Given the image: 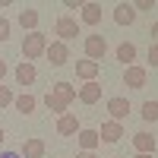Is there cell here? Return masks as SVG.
I'll return each mask as SVG.
<instances>
[{"instance_id": "6da1fadb", "label": "cell", "mask_w": 158, "mask_h": 158, "mask_svg": "<svg viewBox=\"0 0 158 158\" xmlns=\"http://www.w3.org/2000/svg\"><path fill=\"white\" fill-rule=\"evenodd\" d=\"M48 51V38H44V32H29L22 38V57H25V63H32V60H38Z\"/></svg>"}, {"instance_id": "7a4b0ae2", "label": "cell", "mask_w": 158, "mask_h": 158, "mask_svg": "<svg viewBox=\"0 0 158 158\" xmlns=\"http://www.w3.org/2000/svg\"><path fill=\"white\" fill-rule=\"evenodd\" d=\"M82 51H85V60H95V63H101V57L108 54V41H104V35H85Z\"/></svg>"}, {"instance_id": "3957f363", "label": "cell", "mask_w": 158, "mask_h": 158, "mask_svg": "<svg viewBox=\"0 0 158 158\" xmlns=\"http://www.w3.org/2000/svg\"><path fill=\"white\" fill-rule=\"evenodd\" d=\"M44 57H48V63L51 67H63V63L70 60V48H67V41H48V51H44Z\"/></svg>"}, {"instance_id": "277c9868", "label": "cell", "mask_w": 158, "mask_h": 158, "mask_svg": "<svg viewBox=\"0 0 158 158\" xmlns=\"http://www.w3.org/2000/svg\"><path fill=\"white\" fill-rule=\"evenodd\" d=\"M101 82H98V79H92V82H82V85H79L76 89V98L79 101H82V104H95V101H101Z\"/></svg>"}, {"instance_id": "5b68a950", "label": "cell", "mask_w": 158, "mask_h": 158, "mask_svg": "<svg viewBox=\"0 0 158 158\" xmlns=\"http://www.w3.org/2000/svg\"><path fill=\"white\" fill-rule=\"evenodd\" d=\"M146 79H149V73H146V67H139V63L123 70V85H130V89H146Z\"/></svg>"}, {"instance_id": "8992f818", "label": "cell", "mask_w": 158, "mask_h": 158, "mask_svg": "<svg viewBox=\"0 0 158 158\" xmlns=\"http://www.w3.org/2000/svg\"><path fill=\"white\" fill-rule=\"evenodd\" d=\"M130 111H133V108H130V101H127V98H120V95L108 98V114H111V120H117V123L127 120V114H130Z\"/></svg>"}, {"instance_id": "52a82bcc", "label": "cell", "mask_w": 158, "mask_h": 158, "mask_svg": "<svg viewBox=\"0 0 158 158\" xmlns=\"http://www.w3.org/2000/svg\"><path fill=\"white\" fill-rule=\"evenodd\" d=\"M54 32L60 35V41H70V38H76V35H79V22H76V19H70V16H60V19L54 22Z\"/></svg>"}, {"instance_id": "ba28073f", "label": "cell", "mask_w": 158, "mask_h": 158, "mask_svg": "<svg viewBox=\"0 0 158 158\" xmlns=\"http://www.w3.org/2000/svg\"><path fill=\"white\" fill-rule=\"evenodd\" d=\"M98 136H101V142H120V136H123V123H117V120H104L101 130H98Z\"/></svg>"}, {"instance_id": "9c48e42d", "label": "cell", "mask_w": 158, "mask_h": 158, "mask_svg": "<svg viewBox=\"0 0 158 158\" xmlns=\"http://www.w3.org/2000/svg\"><path fill=\"white\" fill-rule=\"evenodd\" d=\"M76 139H79V152H95V149H98V142H101L98 130H79Z\"/></svg>"}, {"instance_id": "30bf717a", "label": "cell", "mask_w": 158, "mask_h": 158, "mask_svg": "<svg viewBox=\"0 0 158 158\" xmlns=\"http://www.w3.org/2000/svg\"><path fill=\"white\" fill-rule=\"evenodd\" d=\"M98 73H101V63H95V60H79V63H76V76L82 79V82L98 79Z\"/></svg>"}, {"instance_id": "8fae6325", "label": "cell", "mask_w": 158, "mask_h": 158, "mask_svg": "<svg viewBox=\"0 0 158 158\" xmlns=\"http://www.w3.org/2000/svg\"><path fill=\"white\" fill-rule=\"evenodd\" d=\"M114 22H117V25H133V22H136L133 3H117V6H114Z\"/></svg>"}, {"instance_id": "7c38bea8", "label": "cell", "mask_w": 158, "mask_h": 158, "mask_svg": "<svg viewBox=\"0 0 158 158\" xmlns=\"http://www.w3.org/2000/svg\"><path fill=\"white\" fill-rule=\"evenodd\" d=\"M133 149L139 155H155V136L152 133H136L133 136Z\"/></svg>"}, {"instance_id": "4fadbf2b", "label": "cell", "mask_w": 158, "mask_h": 158, "mask_svg": "<svg viewBox=\"0 0 158 158\" xmlns=\"http://www.w3.org/2000/svg\"><path fill=\"white\" fill-rule=\"evenodd\" d=\"M44 108H48L51 114L63 117V114H70V101H63V98H57V95H54V92H48V95H44Z\"/></svg>"}, {"instance_id": "5bb4252c", "label": "cell", "mask_w": 158, "mask_h": 158, "mask_svg": "<svg viewBox=\"0 0 158 158\" xmlns=\"http://www.w3.org/2000/svg\"><path fill=\"white\" fill-rule=\"evenodd\" d=\"M79 130H82V127H79V120H76L73 114H63V117H57V133H60V136H76Z\"/></svg>"}, {"instance_id": "9a60e30c", "label": "cell", "mask_w": 158, "mask_h": 158, "mask_svg": "<svg viewBox=\"0 0 158 158\" xmlns=\"http://www.w3.org/2000/svg\"><path fill=\"white\" fill-rule=\"evenodd\" d=\"M51 92H54V95L57 98H63V101H76V85L73 82H67V79H60V82H54V85H51Z\"/></svg>"}, {"instance_id": "2e32d148", "label": "cell", "mask_w": 158, "mask_h": 158, "mask_svg": "<svg viewBox=\"0 0 158 158\" xmlns=\"http://www.w3.org/2000/svg\"><path fill=\"white\" fill-rule=\"evenodd\" d=\"M82 22L85 25H98L101 22V3H95V0H92V3H82Z\"/></svg>"}, {"instance_id": "e0dca14e", "label": "cell", "mask_w": 158, "mask_h": 158, "mask_svg": "<svg viewBox=\"0 0 158 158\" xmlns=\"http://www.w3.org/2000/svg\"><path fill=\"white\" fill-rule=\"evenodd\" d=\"M22 158H44V142L41 139H25L22 142Z\"/></svg>"}, {"instance_id": "ac0fdd59", "label": "cell", "mask_w": 158, "mask_h": 158, "mask_svg": "<svg viewBox=\"0 0 158 158\" xmlns=\"http://www.w3.org/2000/svg\"><path fill=\"white\" fill-rule=\"evenodd\" d=\"M35 76H38V73H35L32 63H25V60H22L19 67H16V82H19V85H32V82H35Z\"/></svg>"}, {"instance_id": "d6986e66", "label": "cell", "mask_w": 158, "mask_h": 158, "mask_svg": "<svg viewBox=\"0 0 158 158\" xmlns=\"http://www.w3.org/2000/svg\"><path fill=\"white\" fill-rule=\"evenodd\" d=\"M117 60H120L123 67H133V60H136V44H133V41H123L120 48H117Z\"/></svg>"}, {"instance_id": "ffe728a7", "label": "cell", "mask_w": 158, "mask_h": 158, "mask_svg": "<svg viewBox=\"0 0 158 158\" xmlns=\"http://www.w3.org/2000/svg\"><path fill=\"white\" fill-rule=\"evenodd\" d=\"M19 25L25 32H38V10H22L19 13Z\"/></svg>"}, {"instance_id": "44dd1931", "label": "cell", "mask_w": 158, "mask_h": 158, "mask_svg": "<svg viewBox=\"0 0 158 158\" xmlns=\"http://www.w3.org/2000/svg\"><path fill=\"white\" fill-rule=\"evenodd\" d=\"M13 104H16V111H19V114H32L38 101H35V95H29V92H22L19 98H13Z\"/></svg>"}, {"instance_id": "7402d4cb", "label": "cell", "mask_w": 158, "mask_h": 158, "mask_svg": "<svg viewBox=\"0 0 158 158\" xmlns=\"http://www.w3.org/2000/svg\"><path fill=\"white\" fill-rule=\"evenodd\" d=\"M142 117H146V120H158V101H142Z\"/></svg>"}, {"instance_id": "603a6c76", "label": "cell", "mask_w": 158, "mask_h": 158, "mask_svg": "<svg viewBox=\"0 0 158 158\" xmlns=\"http://www.w3.org/2000/svg\"><path fill=\"white\" fill-rule=\"evenodd\" d=\"M6 104H13V92H10L6 85H0V111H3Z\"/></svg>"}, {"instance_id": "cb8c5ba5", "label": "cell", "mask_w": 158, "mask_h": 158, "mask_svg": "<svg viewBox=\"0 0 158 158\" xmlns=\"http://www.w3.org/2000/svg\"><path fill=\"white\" fill-rule=\"evenodd\" d=\"M6 38H10V19L0 16V41H6Z\"/></svg>"}, {"instance_id": "d4e9b609", "label": "cell", "mask_w": 158, "mask_h": 158, "mask_svg": "<svg viewBox=\"0 0 158 158\" xmlns=\"http://www.w3.org/2000/svg\"><path fill=\"white\" fill-rule=\"evenodd\" d=\"M133 10H136V13H139V10H155V0H136Z\"/></svg>"}, {"instance_id": "484cf974", "label": "cell", "mask_w": 158, "mask_h": 158, "mask_svg": "<svg viewBox=\"0 0 158 158\" xmlns=\"http://www.w3.org/2000/svg\"><path fill=\"white\" fill-rule=\"evenodd\" d=\"M149 63H152V67H158V44L149 48Z\"/></svg>"}, {"instance_id": "4316f807", "label": "cell", "mask_w": 158, "mask_h": 158, "mask_svg": "<svg viewBox=\"0 0 158 158\" xmlns=\"http://www.w3.org/2000/svg\"><path fill=\"white\" fill-rule=\"evenodd\" d=\"M76 158H98L95 152H76Z\"/></svg>"}, {"instance_id": "83f0119b", "label": "cell", "mask_w": 158, "mask_h": 158, "mask_svg": "<svg viewBox=\"0 0 158 158\" xmlns=\"http://www.w3.org/2000/svg\"><path fill=\"white\" fill-rule=\"evenodd\" d=\"M0 158H22L19 152H0Z\"/></svg>"}, {"instance_id": "f1b7e54d", "label": "cell", "mask_w": 158, "mask_h": 158, "mask_svg": "<svg viewBox=\"0 0 158 158\" xmlns=\"http://www.w3.org/2000/svg\"><path fill=\"white\" fill-rule=\"evenodd\" d=\"M152 38H155V44H158V22H152Z\"/></svg>"}, {"instance_id": "f546056e", "label": "cell", "mask_w": 158, "mask_h": 158, "mask_svg": "<svg viewBox=\"0 0 158 158\" xmlns=\"http://www.w3.org/2000/svg\"><path fill=\"white\" fill-rule=\"evenodd\" d=\"M3 76H6V63L0 60V82H3Z\"/></svg>"}, {"instance_id": "4dcf8cb0", "label": "cell", "mask_w": 158, "mask_h": 158, "mask_svg": "<svg viewBox=\"0 0 158 158\" xmlns=\"http://www.w3.org/2000/svg\"><path fill=\"white\" fill-rule=\"evenodd\" d=\"M133 158H155V155H139V152H136V155H133Z\"/></svg>"}, {"instance_id": "1f68e13d", "label": "cell", "mask_w": 158, "mask_h": 158, "mask_svg": "<svg viewBox=\"0 0 158 158\" xmlns=\"http://www.w3.org/2000/svg\"><path fill=\"white\" fill-rule=\"evenodd\" d=\"M3 139H6V133H3V127H0V142H3Z\"/></svg>"}]
</instances>
